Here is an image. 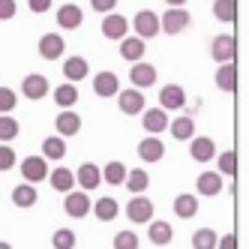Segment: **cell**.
I'll return each instance as SVG.
<instances>
[{
    "mask_svg": "<svg viewBox=\"0 0 249 249\" xmlns=\"http://www.w3.org/2000/svg\"><path fill=\"white\" fill-rule=\"evenodd\" d=\"M216 231L213 228H198L192 234V249H216Z\"/></svg>",
    "mask_w": 249,
    "mask_h": 249,
    "instance_id": "34",
    "label": "cell"
},
{
    "mask_svg": "<svg viewBox=\"0 0 249 249\" xmlns=\"http://www.w3.org/2000/svg\"><path fill=\"white\" fill-rule=\"evenodd\" d=\"M90 213H93L99 222H111L117 213H120V207H117V201H114V198H108V195H105V198H99V201H93V204H90Z\"/></svg>",
    "mask_w": 249,
    "mask_h": 249,
    "instance_id": "27",
    "label": "cell"
},
{
    "mask_svg": "<svg viewBox=\"0 0 249 249\" xmlns=\"http://www.w3.org/2000/svg\"><path fill=\"white\" fill-rule=\"evenodd\" d=\"M138 156L144 159V162H159V159L165 156V144L159 135H147L138 141Z\"/></svg>",
    "mask_w": 249,
    "mask_h": 249,
    "instance_id": "11",
    "label": "cell"
},
{
    "mask_svg": "<svg viewBox=\"0 0 249 249\" xmlns=\"http://www.w3.org/2000/svg\"><path fill=\"white\" fill-rule=\"evenodd\" d=\"M42 156L45 159H63L66 156V141L60 135H51L42 141Z\"/></svg>",
    "mask_w": 249,
    "mask_h": 249,
    "instance_id": "33",
    "label": "cell"
},
{
    "mask_svg": "<svg viewBox=\"0 0 249 249\" xmlns=\"http://www.w3.org/2000/svg\"><path fill=\"white\" fill-rule=\"evenodd\" d=\"M18 135V123L9 114H0V144H9V141Z\"/></svg>",
    "mask_w": 249,
    "mask_h": 249,
    "instance_id": "37",
    "label": "cell"
},
{
    "mask_svg": "<svg viewBox=\"0 0 249 249\" xmlns=\"http://www.w3.org/2000/svg\"><path fill=\"white\" fill-rule=\"evenodd\" d=\"M15 102H18L15 90H9V87H0V114H9V111L15 108Z\"/></svg>",
    "mask_w": 249,
    "mask_h": 249,
    "instance_id": "40",
    "label": "cell"
},
{
    "mask_svg": "<svg viewBox=\"0 0 249 249\" xmlns=\"http://www.w3.org/2000/svg\"><path fill=\"white\" fill-rule=\"evenodd\" d=\"M87 72H90V66H87V60L81 57V54H75V57H66L63 60V75H66V81H81Z\"/></svg>",
    "mask_w": 249,
    "mask_h": 249,
    "instance_id": "22",
    "label": "cell"
},
{
    "mask_svg": "<svg viewBox=\"0 0 249 249\" xmlns=\"http://www.w3.org/2000/svg\"><path fill=\"white\" fill-rule=\"evenodd\" d=\"M141 123H144V129L150 135H159L162 129H168V111H162V108H144V111H141Z\"/></svg>",
    "mask_w": 249,
    "mask_h": 249,
    "instance_id": "16",
    "label": "cell"
},
{
    "mask_svg": "<svg viewBox=\"0 0 249 249\" xmlns=\"http://www.w3.org/2000/svg\"><path fill=\"white\" fill-rule=\"evenodd\" d=\"M75 183H78L81 189H96V186L102 183V168H99L96 162H84V165H78V171H75Z\"/></svg>",
    "mask_w": 249,
    "mask_h": 249,
    "instance_id": "14",
    "label": "cell"
},
{
    "mask_svg": "<svg viewBox=\"0 0 249 249\" xmlns=\"http://www.w3.org/2000/svg\"><path fill=\"white\" fill-rule=\"evenodd\" d=\"M126 216H129V222H135V225L150 222V219H153V201L144 198V195H135V198L126 204Z\"/></svg>",
    "mask_w": 249,
    "mask_h": 249,
    "instance_id": "6",
    "label": "cell"
},
{
    "mask_svg": "<svg viewBox=\"0 0 249 249\" xmlns=\"http://www.w3.org/2000/svg\"><path fill=\"white\" fill-rule=\"evenodd\" d=\"M15 15V0H0V21H9Z\"/></svg>",
    "mask_w": 249,
    "mask_h": 249,
    "instance_id": "42",
    "label": "cell"
},
{
    "mask_svg": "<svg viewBox=\"0 0 249 249\" xmlns=\"http://www.w3.org/2000/svg\"><path fill=\"white\" fill-rule=\"evenodd\" d=\"M102 177H105V183L120 186L123 180H126V165H123V162H108L105 171H102Z\"/></svg>",
    "mask_w": 249,
    "mask_h": 249,
    "instance_id": "35",
    "label": "cell"
},
{
    "mask_svg": "<svg viewBox=\"0 0 249 249\" xmlns=\"http://www.w3.org/2000/svg\"><path fill=\"white\" fill-rule=\"evenodd\" d=\"M54 102L60 105V108H72V105L78 102V87H75L72 81H66V84H60L57 90H54Z\"/></svg>",
    "mask_w": 249,
    "mask_h": 249,
    "instance_id": "30",
    "label": "cell"
},
{
    "mask_svg": "<svg viewBox=\"0 0 249 249\" xmlns=\"http://www.w3.org/2000/svg\"><path fill=\"white\" fill-rule=\"evenodd\" d=\"M48 180H51V189L54 192H72L75 189V171L54 168V171H48Z\"/></svg>",
    "mask_w": 249,
    "mask_h": 249,
    "instance_id": "21",
    "label": "cell"
},
{
    "mask_svg": "<svg viewBox=\"0 0 249 249\" xmlns=\"http://www.w3.org/2000/svg\"><path fill=\"white\" fill-rule=\"evenodd\" d=\"M33 12H48L51 9V0H27Z\"/></svg>",
    "mask_w": 249,
    "mask_h": 249,
    "instance_id": "45",
    "label": "cell"
},
{
    "mask_svg": "<svg viewBox=\"0 0 249 249\" xmlns=\"http://www.w3.org/2000/svg\"><path fill=\"white\" fill-rule=\"evenodd\" d=\"M39 201V195H36V186H30V183H18L12 189V204L15 207H21V210H27V207H33Z\"/></svg>",
    "mask_w": 249,
    "mask_h": 249,
    "instance_id": "25",
    "label": "cell"
},
{
    "mask_svg": "<svg viewBox=\"0 0 249 249\" xmlns=\"http://www.w3.org/2000/svg\"><path fill=\"white\" fill-rule=\"evenodd\" d=\"M21 177H24V183H30V186H36L39 180H45V177H48V159L45 156H27L21 162Z\"/></svg>",
    "mask_w": 249,
    "mask_h": 249,
    "instance_id": "4",
    "label": "cell"
},
{
    "mask_svg": "<svg viewBox=\"0 0 249 249\" xmlns=\"http://www.w3.org/2000/svg\"><path fill=\"white\" fill-rule=\"evenodd\" d=\"M186 105V90L180 84H165L159 90V108L162 111H180Z\"/></svg>",
    "mask_w": 249,
    "mask_h": 249,
    "instance_id": "5",
    "label": "cell"
},
{
    "mask_svg": "<svg viewBox=\"0 0 249 249\" xmlns=\"http://www.w3.org/2000/svg\"><path fill=\"white\" fill-rule=\"evenodd\" d=\"M213 15H216L219 21L231 24L237 18V0H213Z\"/></svg>",
    "mask_w": 249,
    "mask_h": 249,
    "instance_id": "32",
    "label": "cell"
},
{
    "mask_svg": "<svg viewBox=\"0 0 249 249\" xmlns=\"http://www.w3.org/2000/svg\"><path fill=\"white\" fill-rule=\"evenodd\" d=\"M174 213H177L180 219H192L195 213H198V198H195L192 192L177 195V198H174Z\"/></svg>",
    "mask_w": 249,
    "mask_h": 249,
    "instance_id": "28",
    "label": "cell"
},
{
    "mask_svg": "<svg viewBox=\"0 0 249 249\" xmlns=\"http://www.w3.org/2000/svg\"><path fill=\"white\" fill-rule=\"evenodd\" d=\"M195 189H198V195H219L222 192V174L204 171L198 180H195Z\"/></svg>",
    "mask_w": 249,
    "mask_h": 249,
    "instance_id": "26",
    "label": "cell"
},
{
    "mask_svg": "<svg viewBox=\"0 0 249 249\" xmlns=\"http://www.w3.org/2000/svg\"><path fill=\"white\" fill-rule=\"evenodd\" d=\"M147 237H150V243H156V246H168L171 237H174V228H171L168 222H162V219H156V222L147 228Z\"/></svg>",
    "mask_w": 249,
    "mask_h": 249,
    "instance_id": "29",
    "label": "cell"
},
{
    "mask_svg": "<svg viewBox=\"0 0 249 249\" xmlns=\"http://www.w3.org/2000/svg\"><path fill=\"white\" fill-rule=\"evenodd\" d=\"M126 33H129V21L123 18V15L108 12V15L102 18V36H105V39H117V42H120Z\"/></svg>",
    "mask_w": 249,
    "mask_h": 249,
    "instance_id": "8",
    "label": "cell"
},
{
    "mask_svg": "<svg viewBox=\"0 0 249 249\" xmlns=\"http://www.w3.org/2000/svg\"><path fill=\"white\" fill-rule=\"evenodd\" d=\"M90 198L84 195V189L81 192H66V201H63V210H66V216H72V219H84L87 213H90Z\"/></svg>",
    "mask_w": 249,
    "mask_h": 249,
    "instance_id": "7",
    "label": "cell"
},
{
    "mask_svg": "<svg viewBox=\"0 0 249 249\" xmlns=\"http://www.w3.org/2000/svg\"><path fill=\"white\" fill-rule=\"evenodd\" d=\"M216 87L225 90V93H234L237 90V66H234V60H231V63H219V69H216Z\"/></svg>",
    "mask_w": 249,
    "mask_h": 249,
    "instance_id": "20",
    "label": "cell"
},
{
    "mask_svg": "<svg viewBox=\"0 0 249 249\" xmlns=\"http://www.w3.org/2000/svg\"><path fill=\"white\" fill-rule=\"evenodd\" d=\"M48 78L45 75H39V72H30L24 81H21V93L27 96V99H42V96H48Z\"/></svg>",
    "mask_w": 249,
    "mask_h": 249,
    "instance_id": "13",
    "label": "cell"
},
{
    "mask_svg": "<svg viewBox=\"0 0 249 249\" xmlns=\"http://www.w3.org/2000/svg\"><path fill=\"white\" fill-rule=\"evenodd\" d=\"M129 81H132V87H135V90H144V87H153V81H156V66H153V63H144V60L132 63Z\"/></svg>",
    "mask_w": 249,
    "mask_h": 249,
    "instance_id": "9",
    "label": "cell"
},
{
    "mask_svg": "<svg viewBox=\"0 0 249 249\" xmlns=\"http://www.w3.org/2000/svg\"><path fill=\"white\" fill-rule=\"evenodd\" d=\"M126 189L132 192V195H141L147 186H150V177H147V171H141V168H135V171H126Z\"/></svg>",
    "mask_w": 249,
    "mask_h": 249,
    "instance_id": "31",
    "label": "cell"
},
{
    "mask_svg": "<svg viewBox=\"0 0 249 249\" xmlns=\"http://www.w3.org/2000/svg\"><path fill=\"white\" fill-rule=\"evenodd\" d=\"M168 132H171L177 141H189V138L195 135V120L186 117V114H180V117L168 120Z\"/></svg>",
    "mask_w": 249,
    "mask_h": 249,
    "instance_id": "23",
    "label": "cell"
},
{
    "mask_svg": "<svg viewBox=\"0 0 249 249\" xmlns=\"http://www.w3.org/2000/svg\"><path fill=\"white\" fill-rule=\"evenodd\" d=\"M90 6H93L96 12H102V15H108V12L117 6V0H90Z\"/></svg>",
    "mask_w": 249,
    "mask_h": 249,
    "instance_id": "44",
    "label": "cell"
},
{
    "mask_svg": "<svg viewBox=\"0 0 249 249\" xmlns=\"http://www.w3.org/2000/svg\"><path fill=\"white\" fill-rule=\"evenodd\" d=\"M189 12L183 6H177V9H165V15L159 18V30L168 33V36H177V33H183L189 27Z\"/></svg>",
    "mask_w": 249,
    "mask_h": 249,
    "instance_id": "1",
    "label": "cell"
},
{
    "mask_svg": "<svg viewBox=\"0 0 249 249\" xmlns=\"http://www.w3.org/2000/svg\"><path fill=\"white\" fill-rule=\"evenodd\" d=\"M189 156L195 162H207V159L216 156V144H213V138L207 135H192L189 138Z\"/></svg>",
    "mask_w": 249,
    "mask_h": 249,
    "instance_id": "10",
    "label": "cell"
},
{
    "mask_svg": "<svg viewBox=\"0 0 249 249\" xmlns=\"http://www.w3.org/2000/svg\"><path fill=\"white\" fill-rule=\"evenodd\" d=\"M117 105L123 114H141L144 111V93L135 90V87H129V90H120L117 93Z\"/></svg>",
    "mask_w": 249,
    "mask_h": 249,
    "instance_id": "12",
    "label": "cell"
},
{
    "mask_svg": "<svg viewBox=\"0 0 249 249\" xmlns=\"http://www.w3.org/2000/svg\"><path fill=\"white\" fill-rule=\"evenodd\" d=\"M51 246L54 249H75V231L72 228H57L51 234Z\"/></svg>",
    "mask_w": 249,
    "mask_h": 249,
    "instance_id": "36",
    "label": "cell"
},
{
    "mask_svg": "<svg viewBox=\"0 0 249 249\" xmlns=\"http://www.w3.org/2000/svg\"><path fill=\"white\" fill-rule=\"evenodd\" d=\"M15 168V150L9 144H0V171H12Z\"/></svg>",
    "mask_w": 249,
    "mask_h": 249,
    "instance_id": "41",
    "label": "cell"
},
{
    "mask_svg": "<svg viewBox=\"0 0 249 249\" xmlns=\"http://www.w3.org/2000/svg\"><path fill=\"white\" fill-rule=\"evenodd\" d=\"M132 27H135L138 39H153L159 33V15L153 9H138L135 18H132Z\"/></svg>",
    "mask_w": 249,
    "mask_h": 249,
    "instance_id": "2",
    "label": "cell"
},
{
    "mask_svg": "<svg viewBox=\"0 0 249 249\" xmlns=\"http://www.w3.org/2000/svg\"><path fill=\"white\" fill-rule=\"evenodd\" d=\"M216 249H237V234H234V231H228L225 237L216 240Z\"/></svg>",
    "mask_w": 249,
    "mask_h": 249,
    "instance_id": "43",
    "label": "cell"
},
{
    "mask_svg": "<svg viewBox=\"0 0 249 249\" xmlns=\"http://www.w3.org/2000/svg\"><path fill=\"white\" fill-rule=\"evenodd\" d=\"M63 48H66V42H63L60 33H45L39 39V57L42 60H57L63 54Z\"/></svg>",
    "mask_w": 249,
    "mask_h": 249,
    "instance_id": "15",
    "label": "cell"
},
{
    "mask_svg": "<svg viewBox=\"0 0 249 249\" xmlns=\"http://www.w3.org/2000/svg\"><path fill=\"white\" fill-rule=\"evenodd\" d=\"M165 3H168L171 9H177V6H183V3H186V0H165Z\"/></svg>",
    "mask_w": 249,
    "mask_h": 249,
    "instance_id": "46",
    "label": "cell"
},
{
    "mask_svg": "<svg viewBox=\"0 0 249 249\" xmlns=\"http://www.w3.org/2000/svg\"><path fill=\"white\" fill-rule=\"evenodd\" d=\"M210 54L216 63H231L237 57V39L231 36V33H222V36H216L210 42Z\"/></svg>",
    "mask_w": 249,
    "mask_h": 249,
    "instance_id": "3",
    "label": "cell"
},
{
    "mask_svg": "<svg viewBox=\"0 0 249 249\" xmlns=\"http://www.w3.org/2000/svg\"><path fill=\"white\" fill-rule=\"evenodd\" d=\"M93 93L102 96V99L117 96V93H120V81H117V75H114V72H99V75L93 78Z\"/></svg>",
    "mask_w": 249,
    "mask_h": 249,
    "instance_id": "19",
    "label": "cell"
},
{
    "mask_svg": "<svg viewBox=\"0 0 249 249\" xmlns=\"http://www.w3.org/2000/svg\"><path fill=\"white\" fill-rule=\"evenodd\" d=\"M120 57L138 63L141 57H144V39H138V36H123V39H120Z\"/></svg>",
    "mask_w": 249,
    "mask_h": 249,
    "instance_id": "24",
    "label": "cell"
},
{
    "mask_svg": "<svg viewBox=\"0 0 249 249\" xmlns=\"http://www.w3.org/2000/svg\"><path fill=\"white\" fill-rule=\"evenodd\" d=\"M0 249H12V246H9V243H3V240H0Z\"/></svg>",
    "mask_w": 249,
    "mask_h": 249,
    "instance_id": "47",
    "label": "cell"
},
{
    "mask_svg": "<svg viewBox=\"0 0 249 249\" xmlns=\"http://www.w3.org/2000/svg\"><path fill=\"white\" fill-rule=\"evenodd\" d=\"M54 129H57L60 138H69V135H75V132L81 129V117H78L72 108H63V111L57 114V120H54Z\"/></svg>",
    "mask_w": 249,
    "mask_h": 249,
    "instance_id": "17",
    "label": "cell"
},
{
    "mask_svg": "<svg viewBox=\"0 0 249 249\" xmlns=\"http://www.w3.org/2000/svg\"><path fill=\"white\" fill-rule=\"evenodd\" d=\"M114 249H138V234L135 231H117L114 234Z\"/></svg>",
    "mask_w": 249,
    "mask_h": 249,
    "instance_id": "39",
    "label": "cell"
},
{
    "mask_svg": "<svg viewBox=\"0 0 249 249\" xmlns=\"http://www.w3.org/2000/svg\"><path fill=\"white\" fill-rule=\"evenodd\" d=\"M219 174H225V177H234L237 174V153L234 150L219 153Z\"/></svg>",
    "mask_w": 249,
    "mask_h": 249,
    "instance_id": "38",
    "label": "cell"
},
{
    "mask_svg": "<svg viewBox=\"0 0 249 249\" xmlns=\"http://www.w3.org/2000/svg\"><path fill=\"white\" fill-rule=\"evenodd\" d=\"M81 24H84L81 6L66 3V6H60V9H57V27H63V30H75V27H81Z\"/></svg>",
    "mask_w": 249,
    "mask_h": 249,
    "instance_id": "18",
    "label": "cell"
}]
</instances>
